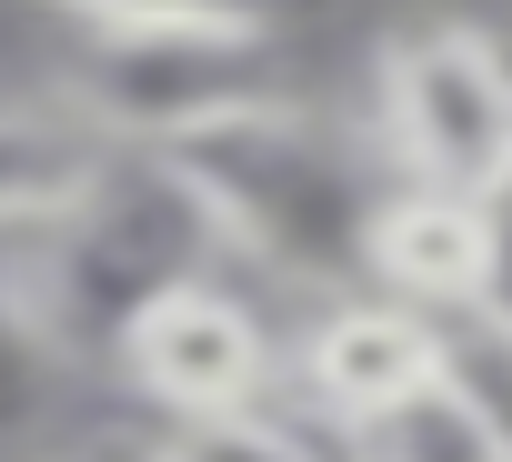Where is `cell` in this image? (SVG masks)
Masks as SVG:
<instances>
[{"mask_svg":"<svg viewBox=\"0 0 512 462\" xmlns=\"http://www.w3.org/2000/svg\"><path fill=\"white\" fill-rule=\"evenodd\" d=\"M161 161L211 211L231 272L241 282H282L302 302L362 292V231H372L382 191L402 181L392 151H382V131H352V121H332L302 91L251 101V111L171 141Z\"/></svg>","mask_w":512,"mask_h":462,"instance_id":"6da1fadb","label":"cell"},{"mask_svg":"<svg viewBox=\"0 0 512 462\" xmlns=\"http://www.w3.org/2000/svg\"><path fill=\"white\" fill-rule=\"evenodd\" d=\"M372 131L392 171L492 191L512 171V41L482 21H412L372 61Z\"/></svg>","mask_w":512,"mask_h":462,"instance_id":"277c9868","label":"cell"},{"mask_svg":"<svg viewBox=\"0 0 512 462\" xmlns=\"http://www.w3.org/2000/svg\"><path fill=\"white\" fill-rule=\"evenodd\" d=\"M141 462H332V442L282 412V402H241V412H171L131 442Z\"/></svg>","mask_w":512,"mask_h":462,"instance_id":"30bf717a","label":"cell"},{"mask_svg":"<svg viewBox=\"0 0 512 462\" xmlns=\"http://www.w3.org/2000/svg\"><path fill=\"white\" fill-rule=\"evenodd\" d=\"M111 372L151 402V422H171V412H241V402L282 392V332L241 292V272H191V282H171V292H151L131 312Z\"/></svg>","mask_w":512,"mask_h":462,"instance_id":"5b68a950","label":"cell"},{"mask_svg":"<svg viewBox=\"0 0 512 462\" xmlns=\"http://www.w3.org/2000/svg\"><path fill=\"white\" fill-rule=\"evenodd\" d=\"M482 312L512 332V171L482 191Z\"/></svg>","mask_w":512,"mask_h":462,"instance_id":"5bb4252c","label":"cell"},{"mask_svg":"<svg viewBox=\"0 0 512 462\" xmlns=\"http://www.w3.org/2000/svg\"><path fill=\"white\" fill-rule=\"evenodd\" d=\"M191 272H231V252L161 151H111L81 201L0 242V302L51 372H111L131 312Z\"/></svg>","mask_w":512,"mask_h":462,"instance_id":"7a4b0ae2","label":"cell"},{"mask_svg":"<svg viewBox=\"0 0 512 462\" xmlns=\"http://www.w3.org/2000/svg\"><path fill=\"white\" fill-rule=\"evenodd\" d=\"M432 372L502 432V452H512V332L482 312V302H462V312H432Z\"/></svg>","mask_w":512,"mask_h":462,"instance_id":"8fae6325","label":"cell"},{"mask_svg":"<svg viewBox=\"0 0 512 462\" xmlns=\"http://www.w3.org/2000/svg\"><path fill=\"white\" fill-rule=\"evenodd\" d=\"M332 462H512V452H502V432L432 372V382H412L402 402H382V412H362L352 432H332Z\"/></svg>","mask_w":512,"mask_h":462,"instance_id":"9c48e42d","label":"cell"},{"mask_svg":"<svg viewBox=\"0 0 512 462\" xmlns=\"http://www.w3.org/2000/svg\"><path fill=\"white\" fill-rule=\"evenodd\" d=\"M272 91H292V71L262 21H81L61 61V101L111 151H171Z\"/></svg>","mask_w":512,"mask_h":462,"instance_id":"3957f363","label":"cell"},{"mask_svg":"<svg viewBox=\"0 0 512 462\" xmlns=\"http://www.w3.org/2000/svg\"><path fill=\"white\" fill-rule=\"evenodd\" d=\"M111 171V141L61 101V91H21L0 101V242L31 221H51L61 201H81Z\"/></svg>","mask_w":512,"mask_h":462,"instance_id":"ba28073f","label":"cell"},{"mask_svg":"<svg viewBox=\"0 0 512 462\" xmlns=\"http://www.w3.org/2000/svg\"><path fill=\"white\" fill-rule=\"evenodd\" d=\"M41 11H61L71 31L81 21H262V31H282L302 0H41Z\"/></svg>","mask_w":512,"mask_h":462,"instance_id":"7c38bea8","label":"cell"},{"mask_svg":"<svg viewBox=\"0 0 512 462\" xmlns=\"http://www.w3.org/2000/svg\"><path fill=\"white\" fill-rule=\"evenodd\" d=\"M41 462H141L131 442H111V452H41Z\"/></svg>","mask_w":512,"mask_h":462,"instance_id":"9a60e30c","label":"cell"},{"mask_svg":"<svg viewBox=\"0 0 512 462\" xmlns=\"http://www.w3.org/2000/svg\"><path fill=\"white\" fill-rule=\"evenodd\" d=\"M362 292H392L412 312L482 302V191H442L402 171L362 231Z\"/></svg>","mask_w":512,"mask_h":462,"instance_id":"52a82bcc","label":"cell"},{"mask_svg":"<svg viewBox=\"0 0 512 462\" xmlns=\"http://www.w3.org/2000/svg\"><path fill=\"white\" fill-rule=\"evenodd\" d=\"M282 382H292L302 422L332 442L362 412L432 382V312H412L392 292H322V302H302V322L282 342Z\"/></svg>","mask_w":512,"mask_h":462,"instance_id":"8992f818","label":"cell"},{"mask_svg":"<svg viewBox=\"0 0 512 462\" xmlns=\"http://www.w3.org/2000/svg\"><path fill=\"white\" fill-rule=\"evenodd\" d=\"M51 362L21 342V322H11V302H0V462H31L21 452V432H31V382H41Z\"/></svg>","mask_w":512,"mask_h":462,"instance_id":"4fadbf2b","label":"cell"}]
</instances>
